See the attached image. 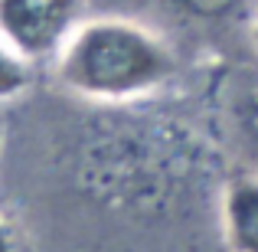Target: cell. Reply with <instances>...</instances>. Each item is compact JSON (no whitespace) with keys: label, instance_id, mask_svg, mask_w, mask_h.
Returning <instances> with one entry per match:
<instances>
[{"label":"cell","instance_id":"4","mask_svg":"<svg viewBox=\"0 0 258 252\" xmlns=\"http://www.w3.org/2000/svg\"><path fill=\"white\" fill-rule=\"evenodd\" d=\"M33 72H30V59H23L10 43L0 39V102L20 98L30 88Z\"/></svg>","mask_w":258,"mask_h":252},{"label":"cell","instance_id":"3","mask_svg":"<svg viewBox=\"0 0 258 252\" xmlns=\"http://www.w3.org/2000/svg\"><path fill=\"white\" fill-rule=\"evenodd\" d=\"M219 216L229 249L258 252V174H242L226 183Z\"/></svg>","mask_w":258,"mask_h":252},{"label":"cell","instance_id":"2","mask_svg":"<svg viewBox=\"0 0 258 252\" xmlns=\"http://www.w3.org/2000/svg\"><path fill=\"white\" fill-rule=\"evenodd\" d=\"M82 0H0V39L23 59L56 56L79 26Z\"/></svg>","mask_w":258,"mask_h":252},{"label":"cell","instance_id":"1","mask_svg":"<svg viewBox=\"0 0 258 252\" xmlns=\"http://www.w3.org/2000/svg\"><path fill=\"white\" fill-rule=\"evenodd\" d=\"M176 72L167 43L147 26L121 17L79 20L56 53V76L92 102L127 105L164 88Z\"/></svg>","mask_w":258,"mask_h":252},{"label":"cell","instance_id":"6","mask_svg":"<svg viewBox=\"0 0 258 252\" xmlns=\"http://www.w3.org/2000/svg\"><path fill=\"white\" fill-rule=\"evenodd\" d=\"M176 4H180L183 10L196 13V17H226L242 0H176Z\"/></svg>","mask_w":258,"mask_h":252},{"label":"cell","instance_id":"5","mask_svg":"<svg viewBox=\"0 0 258 252\" xmlns=\"http://www.w3.org/2000/svg\"><path fill=\"white\" fill-rule=\"evenodd\" d=\"M232 125L239 141L248 147V154L258 161V88H245L232 102Z\"/></svg>","mask_w":258,"mask_h":252},{"label":"cell","instance_id":"7","mask_svg":"<svg viewBox=\"0 0 258 252\" xmlns=\"http://www.w3.org/2000/svg\"><path fill=\"white\" fill-rule=\"evenodd\" d=\"M0 252H13L10 249V236H7V226L0 223Z\"/></svg>","mask_w":258,"mask_h":252},{"label":"cell","instance_id":"8","mask_svg":"<svg viewBox=\"0 0 258 252\" xmlns=\"http://www.w3.org/2000/svg\"><path fill=\"white\" fill-rule=\"evenodd\" d=\"M252 46H255V49H258V20H255V23H252Z\"/></svg>","mask_w":258,"mask_h":252}]
</instances>
